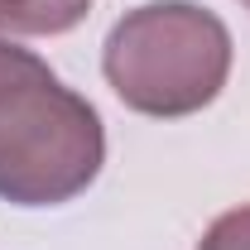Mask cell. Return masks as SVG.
Segmentation results:
<instances>
[{
  "label": "cell",
  "instance_id": "5",
  "mask_svg": "<svg viewBox=\"0 0 250 250\" xmlns=\"http://www.w3.org/2000/svg\"><path fill=\"white\" fill-rule=\"evenodd\" d=\"M241 5H246V10H250V0H241Z\"/></svg>",
  "mask_w": 250,
  "mask_h": 250
},
{
  "label": "cell",
  "instance_id": "1",
  "mask_svg": "<svg viewBox=\"0 0 250 250\" xmlns=\"http://www.w3.org/2000/svg\"><path fill=\"white\" fill-rule=\"evenodd\" d=\"M106 130L96 106L48 62L0 39V197L15 207H58L96 183Z\"/></svg>",
  "mask_w": 250,
  "mask_h": 250
},
{
  "label": "cell",
  "instance_id": "4",
  "mask_svg": "<svg viewBox=\"0 0 250 250\" xmlns=\"http://www.w3.org/2000/svg\"><path fill=\"white\" fill-rule=\"evenodd\" d=\"M197 250H250V202L221 212V217L202 231Z\"/></svg>",
  "mask_w": 250,
  "mask_h": 250
},
{
  "label": "cell",
  "instance_id": "3",
  "mask_svg": "<svg viewBox=\"0 0 250 250\" xmlns=\"http://www.w3.org/2000/svg\"><path fill=\"white\" fill-rule=\"evenodd\" d=\"M87 10L92 0H0V34H67Z\"/></svg>",
  "mask_w": 250,
  "mask_h": 250
},
{
  "label": "cell",
  "instance_id": "2",
  "mask_svg": "<svg viewBox=\"0 0 250 250\" xmlns=\"http://www.w3.org/2000/svg\"><path fill=\"white\" fill-rule=\"evenodd\" d=\"M101 72L130 111L178 121L221 96L231 77V29L192 0H154L116 20Z\"/></svg>",
  "mask_w": 250,
  "mask_h": 250
}]
</instances>
